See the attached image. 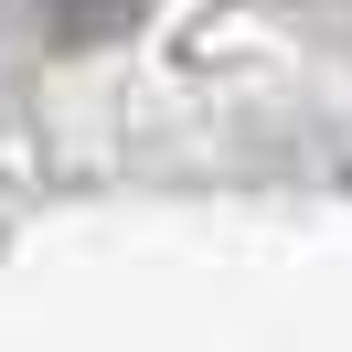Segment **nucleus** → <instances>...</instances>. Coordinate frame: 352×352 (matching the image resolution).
Returning a JSON list of instances; mask_svg holds the SVG:
<instances>
[{
  "instance_id": "1",
  "label": "nucleus",
  "mask_w": 352,
  "mask_h": 352,
  "mask_svg": "<svg viewBox=\"0 0 352 352\" xmlns=\"http://www.w3.org/2000/svg\"><path fill=\"white\" fill-rule=\"evenodd\" d=\"M54 11H65V32H118L139 0H54Z\"/></svg>"
}]
</instances>
